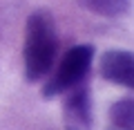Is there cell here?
Here are the masks:
<instances>
[{"label":"cell","instance_id":"obj_1","mask_svg":"<svg viewBox=\"0 0 134 130\" xmlns=\"http://www.w3.org/2000/svg\"><path fill=\"white\" fill-rule=\"evenodd\" d=\"M58 52L56 25L49 11L38 9L27 18V34H25V76L36 83L47 76L54 67V58Z\"/></svg>","mask_w":134,"mask_h":130},{"label":"cell","instance_id":"obj_2","mask_svg":"<svg viewBox=\"0 0 134 130\" xmlns=\"http://www.w3.org/2000/svg\"><path fill=\"white\" fill-rule=\"evenodd\" d=\"M92 58H94V47L92 45H76V47H72L63 56L54 76L45 83L43 96L52 99V96H58L63 92H69L76 85H81L85 81L87 72H90Z\"/></svg>","mask_w":134,"mask_h":130},{"label":"cell","instance_id":"obj_3","mask_svg":"<svg viewBox=\"0 0 134 130\" xmlns=\"http://www.w3.org/2000/svg\"><path fill=\"white\" fill-rule=\"evenodd\" d=\"M63 115L67 130H92V96L85 83L69 90L63 103Z\"/></svg>","mask_w":134,"mask_h":130},{"label":"cell","instance_id":"obj_4","mask_svg":"<svg viewBox=\"0 0 134 130\" xmlns=\"http://www.w3.org/2000/svg\"><path fill=\"white\" fill-rule=\"evenodd\" d=\"M100 76L134 90V54L125 49H107L100 56Z\"/></svg>","mask_w":134,"mask_h":130},{"label":"cell","instance_id":"obj_5","mask_svg":"<svg viewBox=\"0 0 134 130\" xmlns=\"http://www.w3.org/2000/svg\"><path fill=\"white\" fill-rule=\"evenodd\" d=\"M81 7H85L87 11L98 16H107V18H116L130 11L132 0H78Z\"/></svg>","mask_w":134,"mask_h":130},{"label":"cell","instance_id":"obj_6","mask_svg":"<svg viewBox=\"0 0 134 130\" xmlns=\"http://www.w3.org/2000/svg\"><path fill=\"white\" fill-rule=\"evenodd\" d=\"M110 119L119 130H134V99H119L110 108Z\"/></svg>","mask_w":134,"mask_h":130},{"label":"cell","instance_id":"obj_7","mask_svg":"<svg viewBox=\"0 0 134 130\" xmlns=\"http://www.w3.org/2000/svg\"><path fill=\"white\" fill-rule=\"evenodd\" d=\"M65 130H67V128H65Z\"/></svg>","mask_w":134,"mask_h":130}]
</instances>
